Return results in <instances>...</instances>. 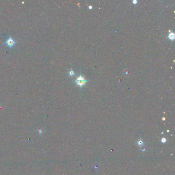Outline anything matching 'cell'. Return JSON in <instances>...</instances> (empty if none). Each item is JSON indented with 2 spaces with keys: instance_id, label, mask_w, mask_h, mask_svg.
Masks as SVG:
<instances>
[{
  "instance_id": "cell-1",
  "label": "cell",
  "mask_w": 175,
  "mask_h": 175,
  "mask_svg": "<svg viewBox=\"0 0 175 175\" xmlns=\"http://www.w3.org/2000/svg\"><path fill=\"white\" fill-rule=\"evenodd\" d=\"M15 43H16V42L11 37H9L5 42L6 44L10 48H12L15 44Z\"/></svg>"
},
{
  "instance_id": "cell-2",
  "label": "cell",
  "mask_w": 175,
  "mask_h": 175,
  "mask_svg": "<svg viewBox=\"0 0 175 175\" xmlns=\"http://www.w3.org/2000/svg\"><path fill=\"white\" fill-rule=\"evenodd\" d=\"M77 83L80 86L83 85V84L85 83V80H84L82 78H78L77 80Z\"/></svg>"
},
{
  "instance_id": "cell-3",
  "label": "cell",
  "mask_w": 175,
  "mask_h": 175,
  "mask_svg": "<svg viewBox=\"0 0 175 175\" xmlns=\"http://www.w3.org/2000/svg\"><path fill=\"white\" fill-rule=\"evenodd\" d=\"M174 37H175V35H174V34L173 33H171L169 36V37L170 39L173 40L174 39Z\"/></svg>"
}]
</instances>
